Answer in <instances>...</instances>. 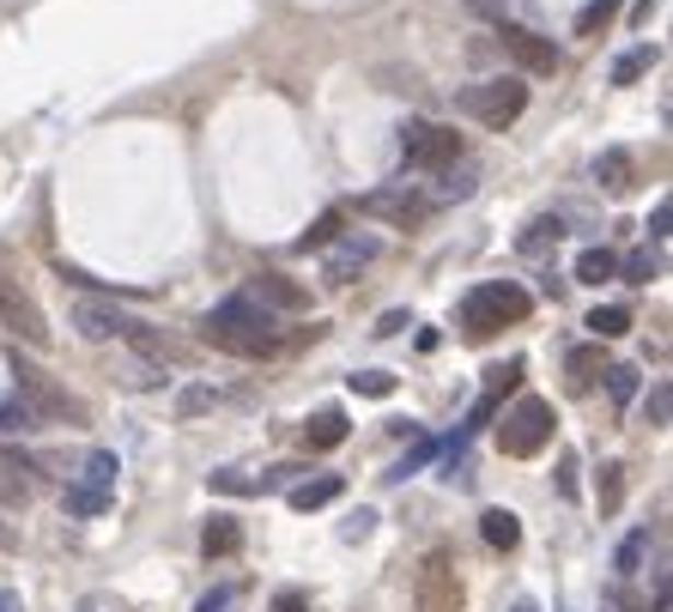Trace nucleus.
Listing matches in <instances>:
<instances>
[{
    "mask_svg": "<svg viewBox=\"0 0 673 612\" xmlns=\"http://www.w3.org/2000/svg\"><path fill=\"white\" fill-rule=\"evenodd\" d=\"M212 492H224V497H250V492H262V485H255L250 473H212Z\"/></svg>",
    "mask_w": 673,
    "mask_h": 612,
    "instance_id": "f704fd0d",
    "label": "nucleus"
},
{
    "mask_svg": "<svg viewBox=\"0 0 673 612\" xmlns=\"http://www.w3.org/2000/svg\"><path fill=\"white\" fill-rule=\"evenodd\" d=\"M207 406H212V389H188V394H183V418H188V413H207Z\"/></svg>",
    "mask_w": 673,
    "mask_h": 612,
    "instance_id": "58836bf2",
    "label": "nucleus"
},
{
    "mask_svg": "<svg viewBox=\"0 0 673 612\" xmlns=\"http://www.w3.org/2000/svg\"><path fill=\"white\" fill-rule=\"evenodd\" d=\"M13 365V382H19V401L31 406L37 418H61V425H85V401L73 389H61V382L49 377L43 365H31V358H7Z\"/></svg>",
    "mask_w": 673,
    "mask_h": 612,
    "instance_id": "20e7f679",
    "label": "nucleus"
},
{
    "mask_svg": "<svg viewBox=\"0 0 673 612\" xmlns=\"http://www.w3.org/2000/svg\"><path fill=\"white\" fill-rule=\"evenodd\" d=\"M340 492H346V485H340V473H316V480L291 485V509H298V516H310V509H328Z\"/></svg>",
    "mask_w": 673,
    "mask_h": 612,
    "instance_id": "2eb2a0df",
    "label": "nucleus"
},
{
    "mask_svg": "<svg viewBox=\"0 0 673 612\" xmlns=\"http://www.w3.org/2000/svg\"><path fill=\"white\" fill-rule=\"evenodd\" d=\"M594 183L607 188V195H625V183H631V152H625V146H607V152L594 158Z\"/></svg>",
    "mask_w": 673,
    "mask_h": 612,
    "instance_id": "dca6fc26",
    "label": "nucleus"
},
{
    "mask_svg": "<svg viewBox=\"0 0 673 612\" xmlns=\"http://www.w3.org/2000/svg\"><path fill=\"white\" fill-rule=\"evenodd\" d=\"M655 61H661V49H655V43H643V49H625L619 61H613V85H637V79H643Z\"/></svg>",
    "mask_w": 673,
    "mask_h": 612,
    "instance_id": "412c9836",
    "label": "nucleus"
},
{
    "mask_svg": "<svg viewBox=\"0 0 673 612\" xmlns=\"http://www.w3.org/2000/svg\"><path fill=\"white\" fill-rule=\"evenodd\" d=\"M340 231H346V207H328V212H322V219L310 224L304 236H298V249H322V243H334Z\"/></svg>",
    "mask_w": 673,
    "mask_h": 612,
    "instance_id": "a878e982",
    "label": "nucleus"
},
{
    "mask_svg": "<svg viewBox=\"0 0 673 612\" xmlns=\"http://www.w3.org/2000/svg\"><path fill=\"white\" fill-rule=\"evenodd\" d=\"M413 607L419 612H462V576H455V552L431 546L419 564V582H413Z\"/></svg>",
    "mask_w": 673,
    "mask_h": 612,
    "instance_id": "6e6552de",
    "label": "nucleus"
},
{
    "mask_svg": "<svg viewBox=\"0 0 673 612\" xmlns=\"http://www.w3.org/2000/svg\"><path fill=\"white\" fill-rule=\"evenodd\" d=\"M224 607H231V588H212V594H207V600H200V607H195V612H224Z\"/></svg>",
    "mask_w": 673,
    "mask_h": 612,
    "instance_id": "79ce46f5",
    "label": "nucleus"
},
{
    "mask_svg": "<svg viewBox=\"0 0 673 612\" xmlns=\"http://www.w3.org/2000/svg\"><path fill=\"white\" fill-rule=\"evenodd\" d=\"M7 546H13V528H7V521H0V552H7Z\"/></svg>",
    "mask_w": 673,
    "mask_h": 612,
    "instance_id": "a18cd8bd",
    "label": "nucleus"
},
{
    "mask_svg": "<svg viewBox=\"0 0 673 612\" xmlns=\"http://www.w3.org/2000/svg\"><path fill=\"white\" fill-rule=\"evenodd\" d=\"M462 158V128H443V122H407L401 128V164L407 170H443Z\"/></svg>",
    "mask_w": 673,
    "mask_h": 612,
    "instance_id": "0eeeda50",
    "label": "nucleus"
},
{
    "mask_svg": "<svg viewBox=\"0 0 673 612\" xmlns=\"http://www.w3.org/2000/svg\"><path fill=\"white\" fill-rule=\"evenodd\" d=\"M479 534H486V546L515 552V546H522V521H515L510 509H486V516H479Z\"/></svg>",
    "mask_w": 673,
    "mask_h": 612,
    "instance_id": "a211bd4d",
    "label": "nucleus"
},
{
    "mask_svg": "<svg viewBox=\"0 0 673 612\" xmlns=\"http://www.w3.org/2000/svg\"><path fill=\"white\" fill-rule=\"evenodd\" d=\"M109 509V492H92V485H67V516H80V521H92V516H104Z\"/></svg>",
    "mask_w": 673,
    "mask_h": 612,
    "instance_id": "b1692460",
    "label": "nucleus"
},
{
    "mask_svg": "<svg viewBox=\"0 0 673 612\" xmlns=\"http://www.w3.org/2000/svg\"><path fill=\"white\" fill-rule=\"evenodd\" d=\"M643 558H649V528H637V534H625V546H619V558H613V570H619V576H637V570H643Z\"/></svg>",
    "mask_w": 673,
    "mask_h": 612,
    "instance_id": "cd10ccee",
    "label": "nucleus"
},
{
    "mask_svg": "<svg viewBox=\"0 0 673 612\" xmlns=\"http://www.w3.org/2000/svg\"><path fill=\"white\" fill-rule=\"evenodd\" d=\"M376 255H383V243H376L370 231H340V249L328 255V279H334V286H352Z\"/></svg>",
    "mask_w": 673,
    "mask_h": 612,
    "instance_id": "f8f14e48",
    "label": "nucleus"
},
{
    "mask_svg": "<svg viewBox=\"0 0 673 612\" xmlns=\"http://www.w3.org/2000/svg\"><path fill=\"white\" fill-rule=\"evenodd\" d=\"M200 339L219 346V353L262 358V353H274V346H279V315L267 310V303H255L250 291H237V298L212 303V310L200 315Z\"/></svg>",
    "mask_w": 673,
    "mask_h": 612,
    "instance_id": "f257e3e1",
    "label": "nucleus"
},
{
    "mask_svg": "<svg viewBox=\"0 0 673 612\" xmlns=\"http://www.w3.org/2000/svg\"><path fill=\"white\" fill-rule=\"evenodd\" d=\"M0 612H19V594H13V588H0Z\"/></svg>",
    "mask_w": 673,
    "mask_h": 612,
    "instance_id": "37998d69",
    "label": "nucleus"
},
{
    "mask_svg": "<svg viewBox=\"0 0 673 612\" xmlns=\"http://www.w3.org/2000/svg\"><path fill=\"white\" fill-rule=\"evenodd\" d=\"M346 389L364 394V401H388V394H395V377H388V370H352Z\"/></svg>",
    "mask_w": 673,
    "mask_h": 612,
    "instance_id": "393cba45",
    "label": "nucleus"
},
{
    "mask_svg": "<svg viewBox=\"0 0 673 612\" xmlns=\"http://www.w3.org/2000/svg\"><path fill=\"white\" fill-rule=\"evenodd\" d=\"M529 310H534V298L515 279H486V286H474L462 298V327L474 339H486V334H498V327H510V322H529Z\"/></svg>",
    "mask_w": 673,
    "mask_h": 612,
    "instance_id": "7ed1b4c3",
    "label": "nucleus"
},
{
    "mask_svg": "<svg viewBox=\"0 0 673 612\" xmlns=\"http://www.w3.org/2000/svg\"><path fill=\"white\" fill-rule=\"evenodd\" d=\"M43 480V461L25 455V449H0V504H31Z\"/></svg>",
    "mask_w": 673,
    "mask_h": 612,
    "instance_id": "ddd939ff",
    "label": "nucleus"
},
{
    "mask_svg": "<svg viewBox=\"0 0 673 612\" xmlns=\"http://www.w3.org/2000/svg\"><path fill=\"white\" fill-rule=\"evenodd\" d=\"M116 467H121V461L109 455V449H92V455H85V467H80V485H92V492H109V485H116Z\"/></svg>",
    "mask_w": 673,
    "mask_h": 612,
    "instance_id": "5701e85b",
    "label": "nucleus"
},
{
    "mask_svg": "<svg viewBox=\"0 0 673 612\" xmlns=\"http://www.w3.org/2000/svg\"><path fill=\"white\" fill-rule=\"evenodd\" d=\"M668 413H673V389H668V382H655L649 401H643V418H649V425H668Z\"/></svg>",
    "mask_w": 673,
    "mask_h": 612,
    "instance_id": "72a5a7b5",
    "label": "nucleus"
},
{
    "mask_svg": "<svg viewBox=\"0 0 673 612\" xmlns=\"http://www.w3.org/2000/svg\"><path fill=\"white\" fill-rule=\"evenodd\" d=\"M582 322H589L594 339H619V334H631V310H619V303H594Z\"/></svg>",
    "mask_w": 673,
    "mask_h": 612,
    "instance_id": "aec40b11",
    "label": "nucleus"
},
{
    "mask_svg": "<svg viewBox=\"0 0 673 612\" xmlns=\"http://www.w3.org/2000/svg\"><path fill=\"white\" fill-rule=\"evenodd\" d=\"M407 322H413V315H407V310H388V315H383V322H376V334H401V327H407Z\"/></svg>",
    "mask_w": 673,
    "mask_h": 612,
    "instance_id": "a19ab883",
    "label": "nucleus"
},
{
    "mask_svg": "<svg viewBox=\"0 0 673 612\" xmlns=\"http://www.w3.org/2000/svg\"><path fill=\"white\" fill-rule=\"evenodd\" d=\"M655 274H661V255H655V249H637V255H625V261H619V274H613V279H631V286H649Z\"/></svg>",
    "mask_w": 673,
    "mask_h": 612,
    "instance_id": "bb28decb",
    "label": "nucleus"
},
{
    "mask_svg": "<svg viewBox=\"0 0 673 612\" xmlns=\"http://www.w3.org/2000/svg\"><path fill=\"white\" fill-rule=\"evenodd\" d=\"M73 334L80 339H92V346H109V339H128L134 353H146L152 365H171V339L159 334L152 322H140V315H128V310H116V303H104V298H80L73 303Z\"/></svg>",
    "mask_w": 673,
    "mask_h": 612,
    "instance_id": "f03ea898",
    "label": "nucleus"
},
{
    "mask_svg": "<svg viewBox=\"0 0 673 612\" xmlns=\"http://www.w3.org/2000/svg\"><path fill=\"white\" fill-rule=\"evenodd\" d=\"M594 370H607L601 346H577V353H570V382H577V389H589V382H594Z\"/></svg>",
    "mask_w": 673,
    "mask_h": 612,
    "instance_id": "c756f323",
    "label": "nucleus"
},
{
    "mask_svg": "<svg viewBox=\"0 0 673 612\" xmlns=\"http://www.w3.org/2000/svg\"><path fill=\"white\" fill-rule=\"evenodd\" d=\"M498 49L510 55V61L522 67L529 79H553V73H558L553 37H541V31H529V25H510V19H498Z\"/></svg>",
    "mask_w": 673,
    "mask_h": 612,
    "instance_id": "9d476101",
    "label": "nucleus"
},
{
    "mask_svg": "<svg viewBox=\"0 0 673 612\" xmlns=\"http://www.w3.org/2000/svg\"><path fill=\"white\" fill-rule=\"evenodd\" d=\"M510 612H541V607H534V600H510Z\"/></svg>",
    "mask_w": 673,
    "mask_h": 612,
    "instance_id": "c03bdc74",
    "label": "nucleus"
},
{
    "mask_svg": "<svg viewBox=\"0 0 673 612\" xmlns=\"http://www.w3.org/2000/svg\"><path fill=\"white\" fill-rule=\"evenodd\" d=\"M607 377V394H613V406H631V394H637V370L631 365H607L601 370Z\"/></svg>",
    "mask_w": 673,
    "mask_h": 612,
    "instance_id": "2f4dec72",
    "label": "nucleus"
},
{
    "mask_svg": "<svg viewBox=\"0 0 673 612\" xmlns=\"http://www.w3.org/2000/svg\"><path fill=\"white\" fill-rule=\"evenodd\" d=\"M250 298H255V303H267L274 315H298V310L310 303V298H304V286H298V279H286V274H255Z\"/></svg>",
    "mask_w": 673,
    "mask_h": 612,
    "instance_id": "4468645a",
    "label": "nucleus"
},
{
    "mask_svg": "<svg viewBox=\"0 0 673 612\" xmlns=\"http://www.w3.org/2000/svg\"><path fill=\"white\" fill-rule=\"evenodd\" d=\"M346 430H352V425H346L334 406H322V413L304 425V443H310V449H340V443H346Z\"/></svg>",
    "mask_w": 673,
    "mask_h": 612,
    "instance_id": "6ab92c4d",
    "label": "nucleus"
},
{
    "mask_svg": "<svg viewBox=\"0 0 673 612\" xmlns=\"http://www.w3.org/2000/svg\"><path fill=\"white\" fill-rule=\"evenodd\" d=\"M237 546H243L237 516H212V521H207V534H200V552H207V558H231Z\"/></svg>",
    "mask_w": 673,
    "mask_h": 612,
    "instance_id": "f3484780",
    "label": "nucleus"
},
{
    "mask_svg": "<svg viewBox=\"0 0 673 612\" xmlns=\"http://www.w3.org/2000/svg\"><path fill=\"white\" fill-rule=\"evenodd\" d=\"M352 212L388 219V224H425L437 212V195H419V188H370V195L352 200Z\"/></svg>",
    "mask_w": 673,
    "mask_h": 612,
    "instance_id": "1a4fd4ad",
    "label": "nucleus"
},
{
    "mask_svg": "<svg viewBox=\"0 0 673 612\" xmlns=\"http://www.w3.org/2000/svg\"><path fill=\"white\" fill-rule=\"evenodd\" d=\"M546 236H553V243H558V236H565V224H558V219H534V231L522 236V249H541Z\"/></svg>",
    "mask_w": 673,
    "mask_h": 612,
    "instance_id": "c9c22d12",
    "label": "nucleus"
},
{
    "mask_svg": "<svg viewBox=\"0 0 673 612\" xmlns=\"http://www.w3.org/2000/svg\"><path fill=\"white\" fill-rule=\"evenodd\" d=\"M455 109L479 128H510L522 109H529V85L522 79H479L467 92H455Z\"/></svg>",
    "mask_w": 673,
    "mask_h": 612,
    "instance_id": "39448f33",
    "label": "nucleus"
},
{
    "mask_svg": "<svg viewBox=\"0 0 673 612\" xmlns=\"http://www.w3.org/2000/svg\"><path fill=\"white\" fill-rule=\"evenodd\" d=\"M0 327H7L13 339H25V346H49V322H43L37 298L7 274H0Z\"/></svg>",
    "mask_w": 673,
    "mask_h": 612,
    "instance_id": "9b49d317",
    "label": "nucleus"
},
{
    "mask_svg": "<svg viewBox=\"0 0 673 612\" xmlns=\"http://www.w3.org/2000/svg\"><path fill=\"white\" fill-rule=\"evenodd\" d=\"M619 497H625V473H619V461H607V467H601V516H613Z\"/></svg>",
    "mask_w": 673,
    "mask_h": 612,
    "instance_id": "473e14b6",
    "label": "nucleus"
},
{
    "mask_svg": "<svg viewBox=\"0 0 673 612\" xmlns=\"http://www.w3.org/2000/svg\"><path fill=\"white\" fill-rule=\"evenodd\" d=\"M613 274H619V255H613V249H582V261H577L582 286H607Z\"/></svg>",
    "mask_w": 673,
    "mask_h": 612,
    "instance_id": "4be33fe9",
    "label": "nucleus"
},
{
    "mask_svg": "<svg viewBox=\"0 0 673 612\" xmlns=\"http://www.w3.org/2000/svg\"><path fill=\"white\" fill-rule=\"evenodd\" d=\"M553 406L541 401V394H522V401L503 413V425H498V449L503 455H515V461H529V455H541L546 443H553Z\"/></svg>",
    "mask_w": 673,
    "mask_h": 612,
    "instance_id": "423d86ee",
    "label": "nucleus"
},
{
    "mask_svg": "<svg viewBox=\"0 0 673 612\" xmlns=\"http://www.w3.org/2000/svg\"><path fill=\"white\" fill-rule=\"evenodd\" d=\"M613 13H619V0H589V7L577 13V31L582 37H601V31L613 25Z\"/></svg>",
    "mask_w": 673,
    "mask_h": 612,
    "instance_id": "c85d7f7f",
    "label": "nucleus"
},
{
    "mask_svg": "<svg viewBox=\"0 0 673 612\" xmlns=\"http://www.w3.org/2000/svg\"><path fill=\"white\" fill-rule=\"evenodd\" d=\"M370 528H376V516H370V509H358V516H352V521H346V540H364V534H370Z\"/></svg>",
    "mask_w": 673,
    "mask_h": 612,
    "instance_id": "ea45409f",
    "label": "nucleus"
},
{
    "mask_svg": "<svg viewBox=\"0 0 673 612\" xmlns=\"http://www.w3.org/2000/svg\"><path fill=\"white\" fill-rule=\"evenodd\" d=\"M668 224H673V207L661 200V207H655V219H649V236H655V243H668Z\"/></svg>",
    "mask_w": 673,
    "mask_h": 612,
    "instance_id": "e433bc0d",
    "label": "nucleus"
},
{
    "mask_svg": "<svg viewBox=\"0 0 673 612\" xmlns=\"http://www.w3.org/2000/svg\"><path fill=\"white\" fill-rule=\"evenodd\" d=\"M274 612H310V600L298 588H286V594H274Z\"/></svg>",
    "mask_w": 673,
    "mask_h": 612,
    "instance_id": "4c0bfd02",
    "label": "nucleus"
},
{
    "mask_svg": "<svg viewBox=\"0 0 673 612\" xmlns=\"http://www.w3.org/2000/svg\"><path fill=\"white\" fill-rule=\"evenodd\" d=\"M31 425H43V418L31 413L19 394H13V401H0V437H13V430H31Z\"/></svg>",
    "mask_w": 673,
    "mask_h": 612,
    "instance_id": "7c9ffc66",
    "label": "nucleus"
}]
</instances>
